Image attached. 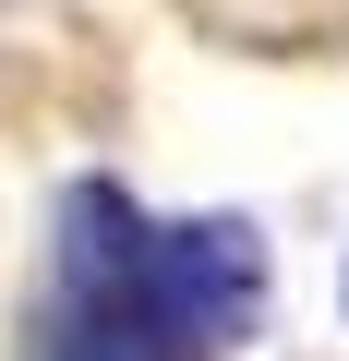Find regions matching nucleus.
<instances>
[{"instance_id":"nucleus-1","label":"nucleus","mask_w":349,"mask_h":361,"mask_svg":"<svg viewBox=\"0 0 349 361\" xmlns=\"http://www.w3.org/2000/svg\"><path fill=\"white\" fill-rule=\"evenodd\" d=\"M277 253L253 217H145L121 180H73L49 217L37 361H217L265 325Z\"/></svg>"}]
</instances>
